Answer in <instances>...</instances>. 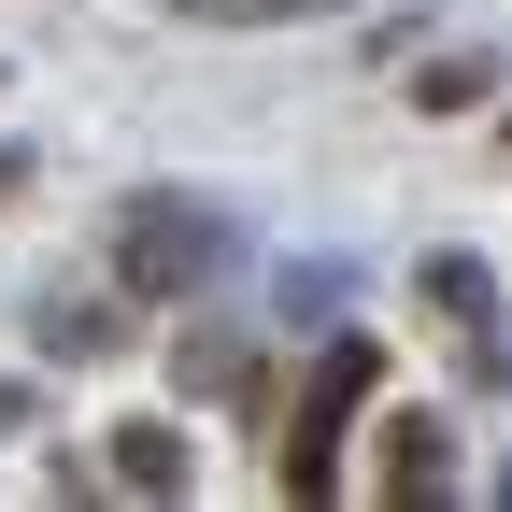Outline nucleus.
I'll use <instances>...</instances> for the list:
<instances>
[{
    "label": "nucleus",
    "instance_id": "1",
    "mask_svg": "<svg viewBox=\"0 0 512 512\" xmlns=\"http://www.w3.org/2000/svg\"><path fill=\"white\" fill-rule=\"evenodd\" d=\"M370 342H328V370H313V399H299V441H285V498L299 512H328L342 498V441H356V399H370Z\"/></svg>",
    "mask_w": 512,
    "mask_h": 512
},
{
    "label": "nucleus",
    "instance_id": "2",
    "mask_svg": "<svg viewBox=\"0 0 512 512\" xmlns=\"http://www.w3.org/2000/svg\"><path fill=\"white\" fill-rule=\"evenodd\" d=\"M114 271L143 285V299H200V285L228 271V228H214L200 200H143V214L114 228Z\"/></svg>",
    "mask_w": 512,
    "mask_h": 512
},
{
    "label": "nucleus",
    "instance_id": "3",
    "mask_svg": "<svg viewBox=\"0 0 512 512\" xmlns=\"http://www.w3.org/2000/svg\"><path fill=\"white\" fill-rule=\"evenodd\" d=\"M427 313H456V342H470V370L484 384H512V313H498V271H484V256H427Z\"/></svg>",
    "mask_w": 512,
    "mask_h": 512
},
{
    "label": "nucleus",
    "instance_id": "4",
    "mask_svg": "<svg viewBox=\"0 0 512 512\" xmlns=\"http://www.w3.org/2000/svg\"><path fill=\"white\" fill-rule=\"evenodd\" d=\"M384 498H399V512H441V498H456V456H441V427H427V413L384 427Z\"/></svg>",
    "mask_w": 512,
    "mask_h": 512
},
{
    "label": "nucleus",
    "instance_id": "5",
    "mask_svg": "<svg viewBox=\"0 0 512 512\" xmlns=\"http://www.w3.org/2000/svg\"><path fill=\"white\" fill-rule=\"evenodd\" d=\"M114 484H128V498H185V427L128 413V427H114Z\"/></svg>",
    "mask_w": 512,
    "mask_h": 512
},
{
    "label": "nucleus",
    "instance_id": "6",
    "mask_svg": "<svg viewBox=\"0 0 512 512\" xmlns=\"http://www.w3.org/2000/svg\"><path fill=\"white\" fill-rule=\"evenodd\" d=\"M413 114H484V57H427V86H413Z\"/></svg>",
    "mask_w": 512,
    "mask_h": 512
},
{
    "label": "nucleus",
    "instance_id": "7",
    "mask_svg": "<svg viewBox=\"0 0 512 512\" xmlns=\"http://www.w3.org/2000/svg\"><path fill=\"white\" fill-rule=\"evenodd\" d=\"M185 15H214V29H256V15H328V0H185Z\"/></svg>",
    "mask_w": 512,
    "mask_h": 512
},
{
    "label": "nucleus",
    "instance_id": "8",
    "mask_svg": "<svg viewBox=\"0 0 512 512\" xmlns=\"http://www.w3.org/2000/svg\"><path fill=\"white\" fill-rule=\"evenodd\" d=\"M15 200H29V157H15V143H0V214H15Z\"/></svg>",
    "mask_w": 512,
    "mask_h": 512
}]
</instances>
